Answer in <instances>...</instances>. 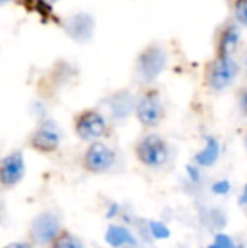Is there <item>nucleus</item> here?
<instances>
[{
    "mask_svg": "<svg viewBox=\"0 0 247 248\" xmlns=\"http://www.w3.org/2000/svg\"><path fill=\"white\" fill-rule=\"evenodd\" d=\"M134 155L137 162L149 169H161L169 162L171 147L163 135L156 132H148L137 139L134 145Z\"/></svg>",
    "mask_w": 247,
    "mask_h": 248,
    "instance_id": "nucleus-1",
    "label": "nucleus"
},
{
    "mask_svg": "<svg viewBox=\"0 0 247 248\" xmlns=\"http://www.w3.org/2000/svg\"><path fill=\"white\" fill-rule=\"evenodd\" d=\"M117 152L114 147L105 144L103 140L92 142L88 147L83 150L80 166L83 170L93 176H100V174H107L117 166Z\"/></svg>",
    "mask_w": 247,
    "mask_h": 248,
    "instance_id": "nucleus-2",
    "label": "nucleus"
},
{
    "mask_svg": "<svg viewBox=\"0 0 247 248\" xmlns=\"http://www.w3.org/2000/svg\"><path fill=\"white\" fill-rule=\"evenodd\" d=\"M75 134L88 144L99 142L109 134V120L95 108H86L75 117Z\"/></svg>",
    "mask_w": 247,
    "mask_h": 248,
    "instance_id": "nucleus-3",
    "label": "nucleus"
},
{
    "mask_svg": "<svg viewBox=\"0 0 247 248\" xmlns=\"http://www.w3.org/2000/svg\"><path fill=\"white\" fill-rule=\"evenodd\" d=\"M137 120L144 128H156L165 118V101L156 90H148L134 105Z\"/></svg>",
    "mask_w": 247,
    "mask_h": 248,
    "instance_id": "nucleus-4",
    "label": "nucleus"
},
{
    "mask_svg": "<svg viewBox=\"0 0 247 248\" xmlns=\"http://www.w3.org/2000/svg\"><path fill=\"white\" fill-rule=\"evenodd\" d=\"M237 76V62L232 56L218 54L207 73V83L214 92H224Z\"/></svg>",
    "mask_w": 247,
    "mask_h": 248,
    "instance_id": "nucleus-5",
    "label": "nucleus"
},
{
    "mask_svg": "<svg viewBox=\"0 0 247 248\" xmlns=\"http://www.w3.org/2000/svg\"><path fill=\"white\" fill-rule=\"evenodd\" d=\"M26 176V160L20 150H12L0 159V187L12 189Z\"/></svg>",
    "mask_w": 247,
    "mask_h": 248,
    "instance_id": "nucleus-6",
    "label": "nucleus"
},
{
    "mask_svg": "<svg viewBox=\"0 0 247 248\" xmlns=\"http://www.w3.org/2000/svg\"><path fill=\"white\" fill-rule=\"evenodd\" d=\"M29 145L39 154H53L61 145V132L58 125L51 120L37 125L36 130L31 134Z\"/></svg>",
    "mask_w": 247,
    "mask_h": 248,
    "instance_id": "nucleus-7",
    "label": "nucleus"
},
{
    "mask_svg": "<svg viewBox=\"0 0 247 248\" xmlns=\"http://www.w3.org/2000/svg\"><path fill=\"white\" fill-rule=\"evenodd\" d=\"M61 228L63 226L56 213L46 211L34 219L33 226H31L29 242L34 243V247H48L51 240L54 238V235H56Z\"/></svg>",
    "mask_w": 247,
    "mask_h": 248,
    "instance_id": "nucleus-8",
    "label": "nucleus"
},
{
    "mask_svg": "<svg viewBox=\"0 0 247 248\" xmlns=\"http://www.w3.org/2000/svg\"><path fill=\"white\" fill-rule=\"evenodd\" d=\"M166 58L165 51L161 47H149L142 52V56L137 61V71L142 76L144 81H152L163 73V69L166 68Z\"/></svg>",
    "mask_w": 247,
    "mask_h": 248,
    "instance_id": "nucleus-9",
    "label": "nucleus"
},
{
    "mask_svg": "<svg viewBox=\"0 0 247 248\" xmlns=\"http://www.w3.org/2000/svg\"><path fill=\"white\" fill-rule=\"evenodd\" d=\"M48 248H86V245L76 233H73L71 230L63 226L60 232L54 235V238L49 242Z\"/></svg>",
    "mask_w": 247,
    "mask_h": 248,
    "instance_id": "nucleus-10",
    "label": "nucleus"
},
{
    "mask_svg": "<svg viewBox=\"0 0 247 248\" xmlns=\"http://www.w3.org/2000/svg\"><path fill=\"white\" fill-rule=\"evenodd\" d=\"M207 155H212V159H217V155H218V147H217V144H215V142H210V144L207 145V147H205V150L203 152L200 154V155H198V160H200V162H203L205 160V157Z\"/></svg>",
    "mask_w": 247,
    "mask_h": 248,
    "instance_id": "nucleus-11",
    "label": "nucleus"
},
{
    "mask_svg": "<svg viewBox=\"0 0 247 248\" xmlns=\"http://www.w3.org/2000/svg\"><path fill=\"white\" fill-rule=\"evenodd\" d=\"M3 248H36L34 243H31L29 240H20V242H10L7 243Z\"/></svg>",
    "mask_w": 247,
    "mask_h": 248,
    "instance_id": "nucleus-12",
    "label": "nucleus"
},
{
    "mask_svg": "<svg viewBox=\"0 0 247 248\" xmlns=\"http://www.w3.org/2000/svg\"><path fill=\"white\" fill-rule=\"evenodd\" d=\"M9 2H12V0H0V5H2V3H9Z\"/></svg>",
    "mask_w": 247,
    "mask_h": 248,
    "instance_id": "nucleus-13",
    "label": "nucleus"
}]
</instances>
